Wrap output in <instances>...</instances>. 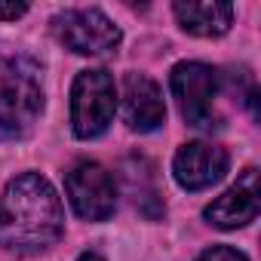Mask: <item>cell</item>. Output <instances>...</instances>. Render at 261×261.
I'll use <instances>...</instances> for the list:
<instances>
[{
  "instance_id": "1",
  "label": "cell",
  "mask_w": 261,
  "mask_h": 261,
  "mask_svg": "<svg viewBox=\"0 0 261 261\" xmlns=\"http://www.w3.org/2000/svg\"><path fill=\"white\" fill-rule=\"evenodd\" d=\"M65 215L53 185L34 172L13 178L0 194V246L10 252H40L62 237Z\"/></svg>"
},
{
  "instance_id": "2",
  "label": "cell",
  "mask_w": 261,
  "mask_h": 261,
  "mask_svg": "<svg viewBox=\"0 0 261 261\" xmlns=\"http://www.w3.org/2000/svg\"><path fill=\"white\" fill-rule=\"evenodd\" d=\"M40 111V68L25 56L0 53V139H22Z\"/></svg>"
},
{
  "instance_id": "3",
  "label": "cell",
  "mask_w": 261,
  "mask_h": 261,
  "mask_svg": "<svg viewBox=\"0 0 261 261\" xmlns=\"http://www.w3.org/2000/svg\"><path fill=\"white\" fill-rule=\"evenodd\" d=\"M117 89L108 71H80L71 86V126L77 139H95L111 126Z\"/></svg>"
},
{
  "instance_id": "4",
  "label": "cell",
  "mask_w": 261,
  "mask_h": 261,
  "mask_svg": "<svg viewBox=\"0 0 261 261\" xmlns=\"http://www.w3.org/2000/svg\"><path fill=\"white\" fill-rule=\"evenodd\" d=\"M172 95L178 98L181 117L197 129L218 126L215 95H218V74L203 62H181L172 68Z\"/></svg>"
},
{
  "instance_id": "5",
  "label": "cell",
  "mask_w": 261,
  "mask_h": 261,
  "mask_svg": "<svg viewBox=\"0 0 261 261\" xmlns=\"http://www.w3.org/2000/svg\"><path fill=\"white\" fill-rule=\"evenodd\" d=\"M53 31L77 56H108L120 46V28L101 10H65L53 19Z\"/></svg>"
},
{
  "instance_id": "6",
  "label": "cell",
  "mask_w": 261,
  "mask_h": 261,
  "mask_svg": "<svg viewBox=\"0 0 261 261\" xmlns=\"http://www.w3.org/2000/svg\"><path fill=\"white\" fill-rule=\"evenodd\" d=\"M65 191H68V200H71V206L80 218L105 221V218L114 215L117 188H114V178L105 166H98L92 160L77 163L65 178Z\"/></svg>"
},
{
  "instance_id": "7",
  "label": "cell",
  "mask_w": 261,
  "mask_h": 261,
  "mask_svg": "<svg viewBox=\"0 0 261 261\" xmlns=\"http://www.w3.org/2000/svg\"><path fill=\"white\" fill-rule=\"evenodd\" d=\"M172 172L181 188L203 191L227 172V151L218 145H209V142H191L175 154Z\"/></svg>"
},
{
  "instance_id": "8",
  "label": "cell",
  "mask_w": 261,
  "mask_h": 261,
  "mask_svg": "<svg viewBox=\"0 0 261 261\" xmlns=\"http://www.w3.org/2000/svg\"><path fill=\"white\" fill-rule=\"evenodd\" d=\"M203 215L209 218V224H215L221 230H233V227L255 221V215H258V172L246 169L233 188H227L218 200H212L206 206Z\"/></svg>"
},
{
  "instance_id": "9",
  "label": "cell",
  "mask_w": 261,
  "mask_h": 261,
  "mask_svg": "<svg viewBox=\"0 0 261 261\" xmlns=\"http://www.w3.org/2000/svg\"><path fill=\"white\" fill-rule=\"evenodd\" d=\"M123 114L129 129L136 133H154L166 120V105L160 86L145 74H126L123 80Z\"/></svg>"
},
{
  "instance_id": "10",
  "label": "cell",
  "mask_w": 261,
  "mask_h": 261,
  "mask_svg": "<svg viewBox=\"0 0 261 261\" xmlns=\"http://www.w3.org/2000/svg\"><path fill=\"white\" fill-rule=\"evenodd\" d=\"M172 13H175L178 25L197 37H218L233 22L230 4H175Z\"/></svg>"
},
{
  "instance_id": "11",
  "label": "cell",
  "mask_w": 261,
  "mask_h": 261,
  "mask_svg": "<svg viewBox=\"0 0 261 261\" xmlns=\"http://www.w3.org/2000/svg\"><path fill=\"white\" fill-rule=\"evenodd\" d=\"M197 261H246V255L237 252V249H230V246H212V249H206Z\"/></svg>"
},
{
  "instance_id": "12",
  "label": "cell",
  "mask_w": 261,
  "mask_h": 261,
  "mask_svg": "<svg viewBox=\"0 0 261 261\" xmlns=\"http://www.w3.org/2000/svg\"><path fill=\"white\" fill-rule=\"evenodd\" d=\"M28 13V4H0V19H19Z\"/></svg>"
},
{
  "instance_id": "13",
  "label": "cell",
  "mask_w": 261,
  "mask_h": 261,
  "mask_svg": "<svg viewBox=\"0 0 261 261\" xmlns=\"http://www.w3.org/2000/svg\"><path fill=\"white\" fill-rule=\"evenodd\" d=\"M77 261H101V258H98V255H95V252H83V255H80V258H77Z\"/></svg>"
}]
</instances>
